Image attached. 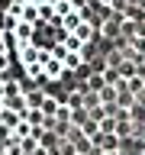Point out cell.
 <instances>
[{"mask_svg":"<svg viewBox=\"0 0 145 155\" xmlns=\"http://www.w3.org/2000/svg\"><path fill=\"white\" fill-rule=\"evenodd\" d=\"M0 32L16 68L32 81L71 78L94 42V23L77 0H13Z\"/></svg>","mask_w":145,"mask_h":155,"instance_id":"1","label":"cell"},{"mask_svg":"<svg viewBox=\"0 0 145 155\" xmlns=\"http://www.w3.org/2000/svg\"><path fill=\"white\" fill-rule=\"evenodd\" d=\"M3 52H7V42H3V32H0V110H3V91H7V84H3V78H7V61H3Z\"/></svg>","mask_w":145,"mask_h":155,"instance_id":"2","label":"cell"},{"mask_svg":"<svg viewBox=\"0 0 145 155\" xmlns=\"http://www.w3.org/2000/svg\"><path fill=\"white\" fill-rule=\"evenodd\" d=\"M142 155H145V152H142Z\"/></svg>","mask_w":145,"mask_h":155,"instance_id":"3","label":"cell"}]
</instances>
